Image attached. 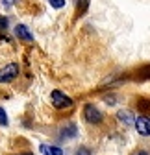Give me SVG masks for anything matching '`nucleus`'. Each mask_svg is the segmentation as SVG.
Masks as SVG:
<instances>
[{"mask_svg": "<svg viewBox=\"0 0 150 155\" xmlns=\"http://www.w3.org/2000/svg\"><path fill=\"white\" fill-rule=\"evenodd\" d=\"M13 2H17V0H2V6H4V8H11Z\"/></svg>", "mask_w": 150, "mask_h": 155, "instance_id": "14", "label": "nucleus"}, {"mask_svg": "<svg viewBox=\"0 0 150 155\" xmlns=\"http://www.w3.org/2000/svg\"><path fill=\"white\" fill-rule=\"evenodd\" d=\"M145 76H148V78H150V68H146V70H145Z\"/></svg>", "mask_w": 150, "mask_h": 155, "instance_id": "15", "label": "nucleus"}, {"mask_svg": "<svg viewBox=\"0 0 150 155\" xmlns=\"http://www.w3.org/2000/svg\"><path fill=\"white\" fill-rule=\"evenodd\" d=\"M39 150L45 153V155H63V150L58 148V146H48V144H41Z\"/></svg>", "mask_w": 150, "mask_h": 155, "instance_id": "7", "label": "nucleus"}, {"mask_svg": "<svg viewBox=\"0 0 150 155\" xmlns=\"http://www.w3.org/2000/svg\"><path fill=\"white\" fill-rule=\"evenodd\" d=\"M15 35H17L19 39H22V41H26V43H32V41H33V35L30 33V30H28L24 24H17V26H15Z\"/></svg>", "mask_w": 150, "mask_h": 155, "instance_id": "5", "label": "nucleus"}, {"mask_svg": "<svg viewBox=\"0 0 150 155\" xmlns=\"http://www.w3.org/2000/svg\"><path fill=\"white\" fill-rule=\"evenodd\" d=\"M50 100H52V105L56 109H70L72 107V100L61 91H52Z\"/></svg>", "mask_w": 150, "mask_h": 155, "instance_id": "1", "label": "nucleus"}, {"mask_svg": "<svg viewBox=\"0 0 150 155\" xmlns=\"http://www.w3.org/2000/svg\"><path fill=\"white\" fill-rule=\"evenodd\" d=\"M84 118L89 122V124H100L102 122V113L98 111V107L95 105H85L84 107Z\"/></svg>", "mask_w": 150, "mask_h": 155, "instance_id": "3", "label": "nucleus"}, {"mask_svg": "<svg viewBox=\"0 0 150 155\" xmlns=\"http://www.w3.org/2000/svg\"><path fill=\"white\" fill-rule=\"evenodd\" d=\"M117 118H119V122H122L124 126H132L134 124V114H132V111H124V109H121L119 113H117Z\"/></svg>", "mask_w": 150, "mask_h": 155, "instance_id": "6", "label": "nucleus"}, {"mask_svg": "<svg viewBox=\"0 0 150 155\" xmlns=\"http://www.w3.org/2000/svg\"><path fill=\"white\" fill-rule=\"evenodd\" d=\"M8 24H9V21H8L6 17L0 15V30H6V28H8Z\"/></svg>", "mask_w": 150, "mask_h": 155, "instance_id": "12", "label": "nucleus"}, {"mask_svg": "<svg viewBox=\"0 0 150 155\" xmlns=\"http://www.w3.org/2000/svg\"><path fill=\"white\" fill-rule=\"evenodd\" d=\"M74 155H91V150L85 148V146H82V148L76 150V153H74Z\"/></svg>", "mask_w": 150, "mask_h": 155, "instance_id": "11", "label": "nucleus"}, {"mask_svg": "<svg viewBox=\"0 0 150 155\" xmlns=\"http://www.w3.org/2000/svg\"><path fill=\"white\" fill-rule=\"evenodd\" d=\"M48 2H50V6L56 8V9H60V8L65 6V0H48Z\"/></svg>", "mask_w": 150, "mask_h": 155, "instance_id": "9", "label": "nucleus"}, {"mask_svg": "<svg viewBox=\"0 0 150 155\" xmlns=\"http://www.w3.org/2000/svg\"><path fill=\"white\" fill-rule=\"evenodd\" d=\"M19 76V65L17 63H9L4 68H0V83H9Z\"/></svg>", "mask_w": 150, "mask_h": 155, "instance_id": "2", "label": "nucleus"}, {"mask_svg": "<svg viewBox=\"0 0 150 155\" xmlns=\"http://www.w3.org/2000/svg\"><path fill=\"white\" fill-rule=\"evenodd\" d=\"M134 126H135V131L143 137L150 135V118L148 116H139V118L134 120Z\"/></svg>", "mask_w": 150, "mask_h": 155, "instance_id": "4", "label": "nucleus"}, {"mask_svg": "<svg viewBox=\"0 0 150 155\" xmlns=\"http://www.w3.org/2000/svg\"><path fill=\"white\" fill-rule=\"evenodd\" d=\"M135 155H148L146 151H139V153H135Z\"/></svg>", "mask_w": 150, "mask_h": 155, "instance_id": "16", "label": "nucleus"}, {"mask_svg": "<svg viewBox=\"0 0 150 155\" xmlns=\"http://www.w3.org/2000/svg\"><path fill=\"white\" fill-rule=\"evenodd\" d=\"M0 124L2 126H8V114H6V111L0 107Z\"/></svg>", "mask_w": 150, "mask_h": 155, "instance_id": "10", "label": "nucleus"}, {"mask_svg": "<svg viewBox=\"0 0 150 155\" xmlns=\"http://www.w3.org/2000/svg\"><path fill=\"white\" fill-rule=\"evenodd\" d=\"M76 133H78L76 126H74V124H69V126H65V127L61 129V139H74V137H76Z\"/></svg>", "mask_w": 150, "mask_h": 155, "instance_id": "8", "label": "nucleus"}, {"mask_svg": "<svg viewBox=\"0 0 150 155\" xmlns=\"http://www.w3.org/2000/svg\"><path fill=\"white\" fill-rule=\"evenodd\" d=\"M87 4H89V0H78V8H80V11H85Z\"/></svg>", "mask_w": 150, "mask_h": 155, "instance_id": "13", "label": "nucleus"}]
</instances>
